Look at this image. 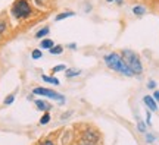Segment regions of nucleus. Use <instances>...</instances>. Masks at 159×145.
Masks as SVG:
<instances>
[{
  "label": "nucleus",
  "mask_w": 159,
  "mask_h": 145,
  "mask_svg": "<svg viewBox=\"0 0 159 145\" xmlns=\"http://www.w3.org/2000/svg\"><path fill=\"white\" fill-rule=\"evenodd\" d=\"M68 47H69V49H72V50H74V49H77V44H75V43H72V44H69Z\"/></svg>",
  "instance_id": "cd10ccee"
},
{
  "label": "nucleus",
  "mask_w": 159,
  "mask_h": 145,
  "mask_svg": "<svg viewBox=\"0 0 159 145\" xmlns=\"http://www.w3.org/2000/svg\"><path fill=\"white\" fill-rule=\"evenodd\" d=\"M11 13L16 19H28L33 15V7L28 0H15V3L12 5Z\"/></svg>",
  "instance_id": "f03ea898"
},
{
  "label": "nucleus",
  "mask_w": 159,
  "mask_h": 145,
  "mask_svg": "<svg viewBox=\"0 0 159 145\" xmlns=\"http://www.w3.org/2000/svg\"><path fill=\"white\" fill-rule=\"evenodd\" d=\"M41 79L44 82H49V84H53V85H59V79L57 78H53V76H49V75H43Z\"/></svg>",
  "instance_id": "9b49d317"
},
{
  "label": "nucleus",
  "mask_w": 159,
  "mask_h": 145,
  "mask_svg": "<svg viewBox=\"0 0 159 145\" xmlns=\"http://www.w3.org/2000/svg\"><path fill=\"white\" fill-rule=\"evenodd\" d=\"M40 145H55V142H53V141H50V139H46L44 142H41Z\"/></svg>",
  "instance_id": "b1692460"
},
{
  "label": "nucleus",
  "mask_w": 159,
  "mask_h": 145,
  "mask_svg": "<svg viewBox=\"0 0 159 145\" xmlns=\"http://www.w3.org/2000/svg\"><path fill=\"white\" fill-rule=\"evenodd\" d=\"M6 29H7V22H6L5 19H2V18H0V35H2V34H5Z\"/></svg>",
  "instance_id": "dca6fc26"
},
{
  "label": "nucleus",
  "mask_w": 159,
  "mask_h": 145,
  "mask_svg": "<svg viewBox=\"0 0 159 145\" xmlns=\"http://www.w3.org/2000/svg\"><path fill=\"white\" fill-rule=\"evenodd\" d=\"M137 129H139L140 132H144V130H146V125H144L143 122H139V125H137Z\"/></svg>",
  "instance_id": "aec40b11"
},
{
  "label": "nucleus",
  "mask_w": 159,
  "mask_h": 145,
  "mask_svg": "<svg viewBox=\"0 0 159 145\" xmlns=\"http://www.w3.org/2000/svg\"><path fill=\"white\" fill-rule=\"evenodd\" d=\"M35 3H37L39 6H43L44 5V0H35Z\"/></svg>",
  "instance_id": "bb28decb"
},
{
  "label": "nucleus",
  "mask_w": 159,
  "mask_h": 145,
  "mask_svg": "<svg viewBox=\"0 0 159 145\" xmlns=\"http://www.w3.org/2000/svg\"><path fill=\"white\" fill-rule=\"evenodd\" d=\"M62 70H66V66L65 65H57L52 69V73H57V72H62Z\"/></svg>",
  "instance_id": "f3484780"
},
{
  "label": "nucleus",
  "mask_w": 159,
  "mask_h": 145,
  "mask_svg": "<svg viewBox=\"0 0 159 145\" xmlns=\"http://www.w3.org/2000/svg\"><path fill=\"white\" fill-rule=\"evenodd\" d=\"M100 141V135L94 128H87L83 132L81 136V144L84 145H97V142Z\"/></svg>",
  "instance_id": "20e7f679"
},
{
  "label": "nucleus",
  "mask_w": 159,
  "mask_h": 145,
  "mask_svg": "<svg viewBox=\"0 0 159 145\" xmlns=\"http://www.w3.org/2000/svg\"><path fill=\"white\" fill-rule=\"evenodd\" d=\"M143 101H144V104L149 107V110H150V112H156V110H158V104H156V101H155L153 97H150V95H144V97H143Z\"/></svg>",
  "instance_id": "423d86ee"
},
{
  "label": "nucleus",
  "mask_w": 159,
  "mask_h": 145,
  "mask_svg": "<svg viewBox=\"0 0 159 145\" xmlns=\"http://www.w3.org/2000/svg\"><path fill=\"white\" fill-rule=\"evenodd\" d=\"M103 60L106 63V66L109 69H112L115 72H119L125 75V76H133L134 73L130 70V67L125 65V62L122 60V57L119 56L118 53H111V54H106V56L103 57Z\"/></svg>",
  "instance_id": "f257e3e1"
},
{
  "label": "nucleus",
  "mask_w": 159,
  "mask_h": 145,
  "mask_svg": "<svg viewBox=\"0 0 159 145\" xmlns=\"http://www.w3.org/2000/svg\"><path fill=\"white\" fill-rule=\"evenodd\" d=\"M121 57H122V60L125 62V65L130 67V70L134 73V75H142L143 73V65H142V62H140V57L137 56L134 51L124 50L122 54H121Z\"/></svg>",
  "instance_id": "7ed1b4c3"
},
{
  "label": "nucleus",
  "mask_w": 159,
  "mask_h": 145,
  "mask_svg": "<svg viewBox=\"0 0 159 145\" xmlns=\"http://www.w3.org/2000/svg\"><path fill=\"white\" fill-rule=\"evenodd\" d=\"M33 94L35 95H43V97H49V98H53V100H59L61 103L65 101V97L62 94H59L56 91H53V89H47V88H43V87H35L33 89Z\"/></svg>",
  "instance_id": "39448f33"
},
{
  "label": "nucleus",
  "mask_w": 159,
  "mask_h": 145,
  "mask_svg": "<svg viewBox=\"0 0 159 145\" xmlns=\"http://www.w3.org/2000/svg\"><path fill=\"white\" fill-rule=\"evenodd\" d=\"M13 100H15V94L7 95V97L5 98V106H9V104H12V103H13Z\"/></svg>",
  "instance_id": "a211bd4d"
},
{
  "label": "nucleus",
  "mask_w": 159,
  "mask_h": 145,
  "mask_svg": "<svg viewBox=\"0 0 159 145\" xmlns=\"http://www.w3.org/2000/svg\"><path fill=\"white\" fill-rule=\"evenodd\" d=\"M155 87H156V82L150 79V81L148 82V88H149V89H155Z\"/></svg>",
  "instance_id": "412c9836"
},
{
  "label": "nucleus",
  "mask_w": 159,
  "mask_h": 145,
  "mask_svg": "<svg viewBox=\"0 0 159 145\" xmlns=\"http://www.w3.org/2000/svg\"><path fill=\"white\" fill-rule=\"evenodd\" d=\"M50 54H53V56H59V54H62V51H63V47L61 44H57V45H53L50 50Z\"/></svg>",
  "instance_id": "9d476101"
},
{
  "label": "nucleus",
  "mask_w": 159,
  "mask_h": 145,
  "mask_svg": "<svg viewBox=\"0 0 159 145\" xmlns=\"http://www.w3.org/2000/svg\"><path fill=\"white\" fill-rule=\"evenodd\" d=\"M133 13H134L136 16H143V15L146 13V9H144L143 6H134V7H133Z\"/></svg>",
  "instance_id": "ddd939ff"
},
{
  "label": "nucleus",
  "mask_w": 159,
  "mask_h": 145,
  "mask_svg": "<svg viewBox=\"0 0 159 145\" xmlns=\"http://www.w3.org/2000/svg\"><path fill=\"white\" fill-rule=\"evenodd\" d=\"M153 98H155V101H159V91H155Z\"/></svg>",
  "instance_id": "a878e982"
},
{
  "label": "nucleus",
  "mask_w": 159,
  "mask_h": 145,
  "mask_svg": "<svg viewBox=\"0 0 159 145\" xmlns=\"http://www.w3.org/2000/svg\"><path fill=\"white\" fill-rule=\"evenodd\" d=\"M80 73H81V70H78V69H72V67L65 70L66 78H75V76H80Z\"/></svg>",
  "instance_id": "1a4fd4ad"
},
{
  "label": "nucleus",
  "mask_w": 159,
  "mask_h": 145,
  "mask_svg": "<svg viewBox=\"0 0 159 145\" xmlns=\"http://www.w3.org/2000/svg\"><path fill=\"white\" fill-rule=\"evenodd\" d=\"M146 141H148V142H153V141H155V136H152L150 134H146Z\"/></svg>",
  "instance_id": "4be33fe9"
},
{
  "label": "nucleus",
  "mask_w": 159,
  "mask_h": 145,
  "mask_svg": "<svg viewBox=\"0 0 159 145\" xmlns=\"http://www.w3.org/2000/svg\"><path fill=\"white\" fill-rule=\"evenodd\" d=\"M53 45H55V43H53V40H50V38L41 40V43H40V47L44 49V50H50Z\"/></svg>",
  "instance_id": "6e6552de"
},
{
  "label": "nucleus",
  "mask_w": 159,
  "mask_h": 145,
  "mask_svg": "<svg viewBox=\"0 0 159 145\" xmlns=\"http://www.w3.org/2000/svg\"><path fill=\"white\" fill-rule=\"evenodd\" d=\"M106 2H108V3H112V2H115V3H116L118 6H121L122 3H124V0H106Z\"/></svg>",
  "instance_id": "5701e85b"
},
{
  "label": "nucleus",
  "mask_w": 159,
  "mask_h": 145,
  "mask_svg": "<svg viewBox=\"0 0 159 145\" xmlns=\"http://www.w3.org/2000/svg\"><path fill=\"white\" fill-rule=\"evenodd\" d=\"M69 16H75V12H63V13H59V15H56V18H55V21H62V19H65V18H69Z\"/></svg>",
  "instance_id": "f8f14e48"
},
{
  "label": "nucleus",
  "mask_w": 159,
  "mask_h": 145,
  "mask_svg": "<svg viewBox=\"0 0 159 145\" xmlns=\"http://www.w3.org/2000/svg\"><path fill=\"white\" fill-rule=\"evenodd\" d=\"M49 122H50V114H49V112H47L41 116V119H40V125H47Z\"/></svg>",
  "instance_id": "2eb2a0df"
},
{
  "label": "nucleus",
  "mask_w": 159,
  "mask_h": 145,
  "mask_svg": "<svg viewBox=\"0 0 159 145\" xmlns=\"http://www.w3.org/2000/svg\"><path fill=\"white\" fill-rule=\"evenodd\" d=\"M34 103H35V106H37V109H39L40 112L47 113V112H49V110L52 109L50 104H49V103H46L44 100H35Z\"/></svg>",
  "instance_id": "0eeeda50"
},
{
  "label": "nucleus",
  "mask_w": 159,
  "mask_h": 145,
  "mask_svg": "<svg viewBox=\"0 0 159 145\" xmlns=\"http://www.w3.org/2000/svg\"><path fill=\"white\" fill-rule=\"evenodd\" d=\"M49 32H50L49 27H44L43 29H40L39 32H35V38H43V37H46V35H47Z\"/></svg>",
  "instance_id": "4468645a"
},
{
  "label": "nucleus",
  "mask_w": 159,
  "mask_h": 145,
  "mask_svg": "<svg viewBox=\"0 0 159 145\" xmlns=\"http://www.w3.org/2000/svg\"><path fill=\"white\" fill-rule=\"evenodd\" d=\"M146 123L150 125V112H148V114H146Z\"/></svg>",
  "instance_id": "393cba45"
},
{
  "label": "nucleus",
  "mask_w": 159,
  "mask_h": 145,
  "mask_svg": "<svg viewBox=\"0 0 159 145\" xmlns=\"http://www.w3.org/2000/svg\"><path fill=\"white\" fill-rule=\"evenodd\" d=\"M31 57H33V59H40V57H41V51H40L39 49L33 50V53H31Z\"/></svg>",
  "instance_id": "6ab92c4d"
}]
</instances>
